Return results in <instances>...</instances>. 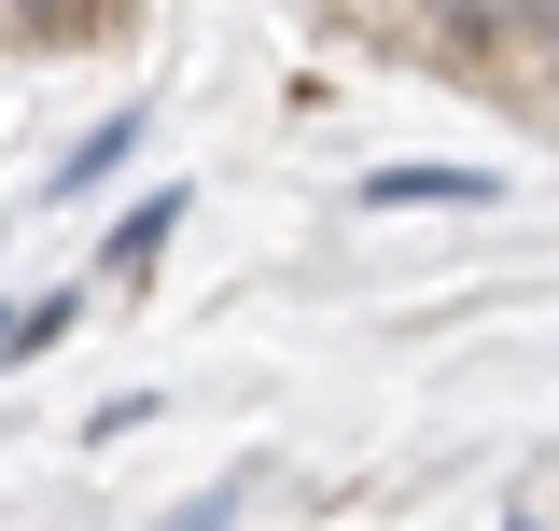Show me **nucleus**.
Here are the masks:
<instances>
[{"label": "nucleus", "instance_id": "f257e3e1", "mask_svg": "<svg viewBox=\"0 0 559 531\" xmlns=\"http://www.w3.org/2000/svg\"><path fill=\"white\" fill-rule=\"evenodd\" d=\"M503 197V168H462V154H392V168H364V210H489Z\"/></svg>", "mask_w": 559, "mask_h": 531}, {"label": "nucleus", "instance_id": "f03ea898", "mask_svg": "<svg viewBox=\"0 0 559 531\" xmlns=\"http://www.w3.org/2000/svg\"><path fill=\"white\" fill-rule=\"evenodd\" d=\"M168 238H182V182L127 197V210H112V238H98V294H127V280H140L154 252H168Z\"/></svg>", "mask_w": 559, "mask_h": 531}, {"label": "nucleus", "instance_id": "20e7f679", "mask_svg": "<svg viewBox=\"0 0 559 531\" xmlns=\"http://www.w3.org/2000/svg\"><path fill=\"white\" fill-rule=\"evenodd\" d=\"M14 28H28V43H112V28H127V0H14Z\"/></svg>", "mask_w": 559, "mask_h": 531}, {"label": "nucleus", "instance_id": "39448f33", "mask_svg": "<svg viewBox=\"0 0 559 531\" xmlns=\"http://www.w3.org/2000/svg\"><path fill=\"white\" fill-rule=\"evenodd\" d=\"M154 531H238V475H224V489H197V504H168Z\"/></svg>", "mask_w": 559, "mask_h": 531}, {"label": "nucleus", "instance_id": "0eeeda50", "mask_svg": "<svg viewBox=\"0 0 559 531\" xmlns=\"http://www.w3.org/2000/svg\"><path fill=\"white\" fill-rule=\"evenodd\" d=\"M0 43H28V28H14V0H0Z\"/></svg>", "mask_w": 559, "mask_h": 531}, {"label": "nucleus", "instance_id": "6e6552de", "mask_svg": "<svg viewBox=\"0 0 559 531\" xmlns=\"http://www.w3.org/2000/svg\"><path fill=\"white\" fill-rule=\"evenodd\" d=\"M0 350H14V308H0Z\"/></svg>", "mask_w": 559, "mask_h": 531}, {"label": "nucleus", "instance_id": "423d86ee", "mask_svg": "<svg viewBox=\"0 0 559 531\" xmlns=\"http://www.w3.org/2000/svg\"><path fill=\"white\" fill-rule=\"evenodd\" d=\"M532 70H559V14H546V57H532Z\"/></svg>", "mask_w": 559, "mask_h": 531}, {"label": "nucleus", "instance_id": "1a4fd4ad", "mask_svg": "<svg viewBox=\"0 0 559 531\" xmlns=\"http://www.w3.org/2000/svg\"><path fill=\"white\" fill-rule=\"evenodd\" d=\"M392 14H406V0H392Z\"/></svg>", "mask_w": 559, "mask_h": 531}, {"label": "nucleus", "instance_id": "7ed1b4c3", "mask_svg": "<svg viewBox=\"0 0 559 531\" xmlns=\"http://www.w3.org/2000/svg\"><path fill=\"white\" fill-rule=\"evenodd\" d=\"M127 154H140V98H127V113H98V127H84V140H70V154H57V182H43V197H98V182H112V168H127Z\"/></svg>", "mask_w": 559, "mask_h": 531}]
</instances>
